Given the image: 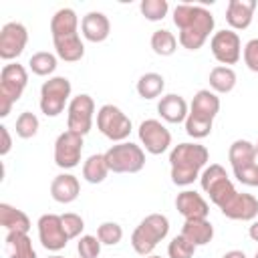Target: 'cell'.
<instances>
[{
    "instance_id": "cell-1",
    "label": "cell",
    "mask_w": 258,
    "mask_h": 258,
    "mask_svg": "<svg viewBox=\"0 0 258 258\" xmlns=\"http://www.w3.org/2000/svg\"><path fill=\"white\" fill-rule=\"evenodd\" d=\"M173 24L179 30V44L187 50H198L214 32L216 20L214 14L200 4H177L173 8Z\"/></svg>"
},
{
    "instance_id": "cell-2",
    "label": "cell",
    "mask_w": 258,
    "mask_h": 258,
    "mask_svg": "<svg viewBox=\"0 0 258 258\" xmlns=\"http://www.w3.org/2000/svg\"><path fill=\"white\" fill-rule=\"evenodd\" d=\"M210 153L200 143H179L169 153V165H171V181L175 185H189L200 175L204 165L208 163Z\"/></svg>"
},
{
    "instance_id": "cell-3",
    "label": "cell",
    "mask_w": 258,
    "mask_h": 258,
    "mask_svg": "<svg viewBox=\"0 0 258 258\" xmlns=\"http://www.w3.org/2000/svg\"><path fill=\"white\" fill-rule=\"evenodd\" d=\"M218 113H220V97L210 89L198 91L189 105V113L185 119V133L194 139L208 137L212 133V125Z\"/></svg>"
},
{
    "instance_id": "cell-4",
    "label": "cell",
    "mask_w": 258,
    "mask_h": 258,
    "mask_svg": "<svg viewBox=\"0 0 258 258\" xmlns=\"http://www.w3.org/2000/svg\"><path fill=\"white\" fill-rule=\"evenodd\" d=\"M169 234V220L163 214L145 216L131 234V246L139 256H151L155 246Z\"/></svg>"
},
{
    "instance_id": "cell-5",
    "label": "cell",
    "mask_w": 258,
    "mask_h": 258,
    "mask_svg": "<svg viewBox=\"0 0 258 258\" xmlns=\"http://www.w3.org/2000/svg\"><path fill=\"white\" fill-rule=\"evenodd\" d=\"M28 85V73L22 64L10 62L0 71V117H8L12 105L22 97Z\"/></svg>"
},
{
    "instance_id": "cell-6",
    "label": "cell",
    "mask_w": 258,
    "mask_h": 258,
    "mask_svg": "<svg viewBox=\"0 0 258 258\" xmlns=\"http://www.w3.org/2000/svg\"><path fill=\"white\" fill-rule=\"evenodd\" d=\"M200 183H202V189L210 196L212 204H216L220 210L238 194L232 179L228 177L226 169L220 163L208 165L200 175Z\"/></svg>"
},
{
    "instance_id": "cell-7",
    "label": "cell",
    "mask_w": 258,
    "mask_h": 258,
    "mask_svg": "<svg viewBox=\"0 0 258 258\" xmlns=\"http://www.w3.org/2000/svg\"><path fill=\"white\" fill-rule=\"evenodd\" d=\"M105 159L113 173H137L145 165V151L131 141H121L105 151Z\"/></svg>"
},
{
    "instance_id": "cell-8",
    "label": "cell",
    "mask_w": 258,
    "mask_h": 258,
    "mask_svg": "<svg viewBox=\"0 0 258 258\" xmlns=\"http://www.w3.org/2000/svg\"><path fill=\"white\" fill-rule=\"evenodd\" d=\"M71 81L67 77H50L40 87V111L46 117H56L64 111V105L71 103Z\"/></svg>"
},
{
    "instance_id": "cell-9",
    "label": "cell",
    "mask_w": 258,
    "mask_h": 258,
    "mask_svg": "<svg viewBox=\"0 0 258 258\" xmlns=\"http://www.w3.org/2000/svg\"><path fill=\"white\" fill-rule=\"evenodd\" d=\"M97 129L111 141L121 143L131 133V119L117 105H103L97 111Z\"/></svg>"
},
{
    "instance_id": "cell-10",
    "label": "cell",
    "mask_w": 258,
    "mask_h": 258,
    "mask_svg": "<svg viewBox=\"0 0 258 258\" xmlns=\"http://www.w3.org/2000/svg\"><path fill=\"white\" fill-rule=\"evenodd\" d=\"M93 117H95V101L91 95L81 93L71 99L67 107V127L73 133L87 135L93 127Z\"/></svg>"
},
{
    "instance_id": "cell-11",
    "label": "cell",
    "mask_w": 258,
    "mask_h": 258,
    "mask_svg": "<svg viewBox=\"0 0 258 258\" xmlns=\"http://www.w3.org/2000/svg\"><path fill=\"white\" fill-rule=\"evenodd\" d=\"M210 48H212L214 58L218 62H222V67L236 64L242 56V40H240L238 32L230 30V28L214 32V36L210 40Z\"/></svg>"
},
{
    "instance_id": "cell-12",
    "label": "cell",
    "mask_w": 258,
    "mask_h": 258,
    "mask_svg": "<svg viewBox=\"0 0 258 258\" xmlns=\"http://www.w3.org/2000/svg\"><path fill=\"white\" fill-rule=\"evenodd\" d=\"M139 141L151 155H161L171 145V133L169 129L157 121V119H145L139 125Z\"/></svg>"
},
{
    "instance_id": "cell-13",
    "label": "cell",
    "mask_w": 258,
    "mask_h": 258,
    "mask_svg": "<svg viewBox=\"0 0 258 258\" xmlns=\"http://www.w3.org/2000/svg\"><path fill=\"white\" fill-rule=\"evenodd\" d=\"M83 153V135L62 131L54 141V163L60 169H73L79 165Z\"/></svg>"
},
{
    "instance_id": "cell-14",
    "label": "cell",
    "mask_w": 258,
    "mask_h": 258,
    "mask_svg": "<svg viewBox=\"0 0 258 258\" xmlns=\"http://www.w3.org/2000/svg\"><path fill=\"white\" fill-rule=\"evenodd\" d=\"M38 240L48 252H58L67 246L69 236L62 228V220L56 214H42L38 218Z\"/></svg>"
},
{
    "instance_id": "cell-15",
    "label": "cell",
    "mask_w": 258,
    "mask_h": 258,
    "mask_svg": "<svg viewBox=\"0 0 258 258\" xmlns=\"http://www.w3.org/2000/svg\"><path fill=\"white\" fill-rule=\"evenodd\" d=\"M28 42V30L20 22H6L0 30V58H18Z\"/></svg>"
},
{
    "instance_id": "cell-16",
    "label": "cell",
    "mask_w": 258,
    "mask_h": 258,
    "mask_svg": "<svg viewBox=\"0 0 258 258\" xmlns=\"http://www.w3.org/2000/svg\"><path fill=\"white\" fill-rule=\"evenodd\" d=\"M222 214L230 220H238V222H252L258 216V200L252 194H236L224 208Z\"/></svg>"
},
{
    "instance_id": "cell-17",
    "label": "cell",
    "mask_w": 258,
    "mask_h": 258,
    "mask_svg": "<svg viewBox=\"0 0 258 258\" xmlns=\"http://www.w3.org/2000/svg\"><path fill=\"white\" fill-rule=\"evenodd\" d=\"M175 208L185 220H204L210 214V206L202 194L194 189H183L175 198Z\"/></svg>"
},
{
    "instance_id": "cell-18",
    "label": "cell",
    "mask_w": 258,
    "mask_h": 258,
    "mask_svg": "<svg viewBox=\"0 0 258 258\" xmlns=\"http://www.w3.org/2000/svg\"><path fill=\"white\" fill-rule=\"evenodd\" d=\"M256 10L254 0H230L226 6V20L230 24V30H244L252 24Z\"/></svg>"
},
{
    "instance_id": "cell-19",
    "label": "cell",
    "mask_w": 258,
    "mask_h": 258,
    "mask_svg": "<svg viewBox=\"0 0 258 258\" xmlns=\"http://www.w3.org/2000/svg\"><path fill=\"white\" fill-rule=\"evenodd\" d=\"M81 32L89 42H103L111 32V22L103 12L91 10L81 20Z\"/></svg>"
},
{
    "instance_id": "cell-20",
    "label": "cell",
    "mask_w": 258,
    "mask_h": 258,
    "mask_svg": "<svg viewBox=\"0 0 258 258\" xmlns=\"http://www.w3.org/2000/svg\"><path fill=\"white\" fill-rule=\"evenodd\" d=\"M157 113H159V117H161L163 121H167V123H181V121L187 119L189 109H187V103H185V99H183L181 95L169 93V95H165V97L159 99V103H157Z\"/></svg>"
},
{
    "instance_id": "cell-21",
    "label": "cell",
    "mask_w": 258,
    "mask_h": 258,
    "mask_svg": "<svg viewBox=\"0 0 258 258\" xmlns=\"http://www.w3.org/2000/svg\"><path fill=\"white\" fill-rule=\"evenodd\" d=\"M81 194V183L73 173H58L50 181V196L58 204H71L79 198Z\"/></svg>"
},
{
    "instance_id": "cell-22",
    "label": "cell",
    "mask_w": 258,
    "mask_h": 258,
    "mask_svg": "<svg viewBox=\"0 0 258 258\" xmlns=\"http://www.w3.org/2000/svg\"><path fill=\"white\" fill-rule=\"evenodd\" d=\"M54 42V50H56V56L62 58L64 62H77L85 56V44L77 34H67V36H56L52 38Z\"/></svg>"
},
{
    "instance_id": "cell-23",
    "label": "cell",
    "mask_w": 258,
    "mask_h": 258,
    "mask_svg": "<svg viewBox=\"0 0 258 258\" xmlns=\"http://www.w3.org/2000/svg\"><path fill=\"white\" fill-rule=\"evenodd\" d=\"M4 250L8 258H38L32 240L24 232H8L4 238Z\"/></svg>"
},
{
    "instance_id": "cell-24",
    "label": "cell",
    "mask_w": 258,
    "mask_h": 258,
    "mask_svg": "<svg viewBox=\"0 0 258 258\" xmlns=\"http://www.w3.org/2000/svg\"><path fill=\"white\" fill-rule=\"evenodd\" d=\"M181 234L194 246H206L214 238V226L208 222V218H204V220H185L183 226H181Z\"/></svg>"
},
{
    "instance_id": "cell-25",
    "label": "cell",
    "mask_w": 258,
    "mask_h": 258,
    "mask_svg": "<svg viewBox=\"0 0 258 258\" xmlns=\"http://www.w3.org/2000/svg\"><path fill=\"white\" fill-rule=\"evenodd\" d=\"M77 30H79V16H77V12L73 8H60L50 18V34H52V38L67 36V34H77Z\"/></svg>"
},
{
    "instance_id": "cell-26",
    "label": "cell",
    "mask_w": 258,
    "mask_h": 258,
    "mask_svg": "<svg viewBox=\"0 0 258 258\" xmlns=\"http://www.w3.org/2000/svg\"><path fill=\"white\" fill-rule=\"evenodd\" d=\"M228 159L232 163V169H240L246 165L256 163V147L248 139H236L228 149Z\"/></svg>"
},
{
    "instance_id": "cell-27",
    "label": "cell",
    "mask_w": 258,
    "mask_h": 258,
    "mask_svg": "<svg viewBox=\"0 0 258 258\" xmlns=\"http://www.w3.org/2000/svg\"><path fill=\"white\" fill-rule=\"evenodd\" d=\"M0 224L8 232H24V234H28V230H30L28 216L22 210H18V208H14L10 204H0Z\"/></svg>"
},
{
    "instance_id": "cell-28",
    "label": "cell",
    "mask_w": 258,
    "mask_h": 258,
    "mask_svg": "<svg viewBox=\"0 0 258 258\" xmlns=\"http://www.w3.org/2000/svg\"><path fill=\"white\" fill-rule=\"evenodd\" d=\"M109 165L105 159V153H93L87 157V161L83 163V177L89 183H101L105 181L107 173H109Z\"/></svg>"
},
{
    "instance_id": "cell-29",
    "label": "cell",
    "mask_w": 258,
    "mask_h": 258,
    "mask_svg": "<svg viewBox=\"0 0 258 258\" xmlns=\"http://www.w3.org/2000/svg\"><path fill=\"white\" fill-rule=\"evenodd\" d=\"M210 87L212 91L218 95H224V93H230L234 87H236V73L232 67H214L210 71Z\"/></svg>"
},
{
    "instance_id": "cell-30",
    "label": "cell",
    "mask_w": 258,
    "mask_h": 258,
    "mask_svg": "<svg viewBox=\"0 0 258 258\" xmlns=\"http://www.w3.org/2000/svg\"><path fill=\"white\" fill-rule=\"evenodd\" d=\"M165 81L159 73H145L137 81V93L141 99H155L163 93Z\"/></svg>"
},
{
    "instance_id": "cell-31",
    "label": "cell",
    "mask_w": 258,
    "mask_h": 258,
    "mask_svg": "<svg viewBox=\"0 0 258 258\" xmlns=\"http://www.w3.org/2000/svg\"><path fill=\"white\" fill-rule=\"evenodd\" d=\"M151 48L159 56H171L177 48V38L167 28H159L151 34Z\"/></svg>"
},
{
    "instance_id": "cell-32",
    "label": "cell",
    "mask_w": 258,
    "mask_h": 258,
    "mask_svg": "<svg viewBox=\"0 0 258 258\" xmlns=\"http://www.w3.org/2000/svg\"><path fill=\"white\" fill-rule=\"evenodd\" d=\"M28 67L34 75L38 77H48L56 71V54L52 52H46V50H40V52H34L30 58H28Z\"/></svg>"
},
{
    "instance_id": "cell-33",
    "label": "cell",
    "mask_w": 258,
    "mask_h": 258,
    "mask_svg": "<svg viewBox=\"0 0 258 258\" xmlns=\"http://www.w3.org/2000/svg\"><path fill=\"white\" fill-rule=\"evenodd\" d=\"M139 10L147 20L157 22V20H163L167 16L169 4H167V0H143L139 4Z\"/></svg>"
},
{
    "instance_id": "cell-34",
    "label": "cell",
    "mask_w": 258,
    "mask_h": 258,
    "mask_svg": "<svg viewBox=\"0 0 258 258\" xmlns=\"http://www.w3.org/2000/svg\"><path fill=\"white\" fill-rule=\"evenodd\" d=\"M38 133V117L30 111H24L16 117V135L22 139H30Z\"/></svg>"
},
{
    "instance_id": "cell-35",
    "label": "cell",
    "mask_w": 258,
    "mask_h": 258,
    "mask_svg": "<svg viewBox=\"0 0 258 258\" xmlns=\"http://www.w3.org/2000/svg\"><path fill=\"white\" fill-rule=\"evenodd\" d=\"M198 246H194L183 234L171 238L169 246H167V256L169 258H194V252H196Z\"/></svg>"
},
{
    "instance_id": "cell-36",
    "label": "cell",
    "mask_w": 258,
    "mask_h": 258,
    "mask_svg": "<svg viewBox=\"0 0 258 258\" xmlns=\"http://www.w3.org/2000/svg\"><path fill=\"white\" fill-rule=\"evenodd\" d=\"M97 238L101 240V244L105 246H115L121 242L123 238V228L117 222H103L97 228Z\"/></svg>"
},
{
    "instance_id": "cell-37",
    "label": "cell",
    "mask_w": 258,
    "mask_h": 258,
    "mask_svg": "<svg viewBox=\"0 0 258 258\" xmlns=\"http://www.w3.org/2000/svg\"><path fill=\"white\" fill-rule=\"evenodd\" d=\"M101 240L97 236H91V234H85L79 238L77 242V252H79V258H97L101 254Z\"/></svg>"
},
{
    "instance_id": "cell-38",
    "label": "cell",
    "mask_w": 258,
    "mask_h": 258,
    "mask_svg": "<svg viewBox=\"0 0 258 258\" xmlns=\"http://www.w3.org/2000/svg\"><path fill=\"white\" fill-rule=\"evenodd\" d=\"M60 220H62V228H64V232H67L69 240L79 238V236H81V232L85 230V220H83L79 214L67 212V214H62V216H60Z\"/></svg>"
},
{
    "instance_id": "cell-39",
    "label": "cell",
    "mask_w": 258,
    "mask_h": 258,
    "mask_svg": "<svg viewBox=\"0 0 258 258\" xmlns=\"http://www.w3.org/2000/svg\"><path fill=\"white\" fill-rule=\"evenodd\" d=\"M232 171L240 183L250 185V187H258V163H252V165H246L240 169H232Z\"/></svg>"
},
{
    "instance_id": "cell-40",
    "label": "cell",
    "mask_w": 258,
    "mask_h": 258,
    "mask_svg": "<svg viewBox=\"0 0 258 258\" xmlns=\"http://www.w3.org/2000/svg\"><path fill=\"white\" fill-rule=\"evenodd\" d=\"M242 54H244L246 67H248L252 73H258V38L248 40L246 46H244V50H242Z\"/></svg>"
},
{
    "instance_id": "cell-41",
    "label": "cell",
    "mask_w": 258,
    "mask_h": 258,
    "mask_svg": "<svg viewBox=\"0 0 258 258\" xmlns=\"http://www.w3.org/2000/svg\"><path fill=\"white\" fill-rule=\"evenodd\" d=\"M0 135H2V145H0V155H6L12 149V137L8 133L6 125H0Z\"/></svg>"
},
{
    "instance_id": "cell-42",
    "label": "cell",
    "mask_w": 258,
    "mask_h": 258,
    "mask_svg": "<svg viewBox=\"0 0 258 258\" xmlns=\"http://www.w3.org/2000/svg\"><path fill=\"white\" fill-rule=\"evenodd\" d=\"M248 236H250L254 242H258V220H252V224H250V228H248Z\"/></svg>"
},
{
    "instance_id": "cell-43",
    "label": "cell",
    "mask_w": 258,
    "mask_h": 258,
    "mask_svg": "<svg viewBox=\"0 0 258 258\" xmlns=\"http://www.w3.org/2000/svg\"><path fill=\"white\" fill-rule=\"evenodd\" d=\"M222 258H246V254H244L242 250H230V252H226Z\"/></svg>"
},
{
    "instance_id": "cell-44",
    "label": "cell",
    "mask_w": 258,
    "mask_h": 258,
    "mask_svg": "<svg viewBox=\"0 0 258 258\" xmlns=\"http://www.w3.org/2000/svg\"><path fill=\"white\" fill-rule=\"evenodd\" d=\"M48 258H62V256H58V254H54V256H48Z\"/></svg>"
},
{
    "instance_id": "cell-45",
    "label": "cell",
    "mask_w": 258,
    "mask_h": 258,
    "mask_svg": "<svg viewBox=\"0 0 258 258\" xmlns=\"http://www.w3.org/2000/svg\"><path fill=\"white\" fill-rule=\"evenodd\" d=\"M145 258H161V256H153V254H151V256H145Z\"/></svg>"
},
{
    "instance_id": "cell-46",
    "label": "cell",
    "mask_w": 258,
    "mask_h": 258,
    "mask_svg": "<svg viewBox=\"0 0 258 258\" xmlns=\"http://www.w3.org/2000/svg\"><path fill=\"white\" fill-rule=\"evenodd\" d=\"M254 147H256V157H258V143H256V145H254Z\"/></svg>"
},
{
    "instance_id": "cell-47",
    "label": "cell",
    "mask_w": 258,
    "mask_h": 258,
    "mask_svg": "<svg viewBox=\"0 0 258 258\" xmlns=\"http://www.w3.org/2000/svg\"><path fill=\"white\" fill-rule=\"evenodd\" d=\"M254 258H258V252H256V254H254Z\"/></svg>"
}]
</instances>
